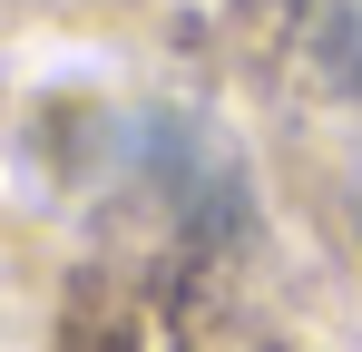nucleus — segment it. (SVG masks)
Segmentation results:
<instances>
[{"label": "nucleus", "instance_id": "1", "mask_svg": "<svg viewBox=\"0 0 362 352\" xmlns=\"http://www.w3.org/2000/svg\"><path fill=\"white\" fill-rule=\"evenodd\" d=\"M313 59L362 98V0H323V20H313Z\"/></svg>", "mask_w": 362, "mask_h": 352}]
</instances>
